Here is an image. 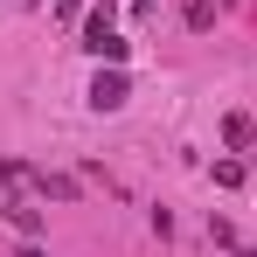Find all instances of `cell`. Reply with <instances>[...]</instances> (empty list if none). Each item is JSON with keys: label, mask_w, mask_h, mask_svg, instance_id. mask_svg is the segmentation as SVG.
Here are the masks:
<instances>
[{"label": "cell", "mask_w": 257, "mask_h": 257, "mask_svg": "<svg viewBox=\"0 0 257 257\" xmlns=\"http://www.w3.org/2000/svg\"><path fill=\"white\" fill-rule=\"evenodd\" d=\"M84 49H90V56H104V63H125V42L111 35V0H104V7L90 14V28H84Z\"/></svg>", "instance_id": "cell-1"}, {"label": "cell", "mask_w": 257, "mask_h": 257, "mask_svg": "<svg viewBox=\"0 0 257 257\" xmlns=\"http://www.w3.org/2000/svg\"><path fill=\"white\" fill-rule=\"evenodd\" d=\"M0 215H7V222H14L21 236H42V209H35V202H28L21 188H0Z\"/></svg>", "instance_id": "cell-2"}, {"label": "cell", "mask_w": 257, "mask_h": 257, "mask_svg": "<svg viewBox=\"0 0 257 257\" xmlns=\"http://www.w3.org/2000/svg\"><path fill=\"white\" fill-rule=\"evenodd\" d=\"M125 97H132V84H125V70H118V63H111V70H97V84H90V104H97V111H118Z\"/></svg>", "instance_id": "cell-3"}, {"label": "cell", "mask_w": 257, "mask_h": 257, "mask_svg": "<svg viewBox=\"0 0 257 257\" xmlns=\"http://www.w3.org/2000/svg\"><path fill=\"white\" fill-rule=\"evenodd\" d=\"M28 195H49V202H77V181H70V174H49V167H28Z\"/></svg>", "instance_id": "cell-4"}, {"label": "cell", "mask_w": 257, "mask_h": 257, "mask_svg": "<svg viewBox=\"0 0 257 257\" xmlns=\"http://www.w3.org/2000/svg\"><path fill=\"white\" fill-rule=\"evenodd\" d=\"M222 139H229V146H250V139H257V125L236 111V118H222Z\"/></svg>", "instance_id": "cell-5"}, {"label": "cell", "mask_w": 257, "mask_h": 257, "mask_svg": "<svg viewBox=\"0 0 257 257\" xmlns=\"http://www.w3.org/2000/svg\"><path fill=\"white\" fill-rule=\"evenodd\" d=\"M21 257H49V250H35V243H21Z\"/></svg>", "instance_id": "cell-6"}]
</instances>
